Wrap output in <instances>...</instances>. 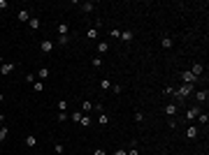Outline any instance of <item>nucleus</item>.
I'll return each mask as SVG.
<instances>
[{
	"label": "nucleus",
	"mask_w": 209,
	"mask_h": 155,
	"mask_svg": "<svg viewBox=\"0 0 209 155\" xmlns=\"http://www.w3.org/2000/svg\"><path fill=\"white\" fill-rule=\"evenodd\" d=\"M191 93H193V86H191V83H183L181 88L174 90V97H177V100H183V97H188Z\"/></svg>",
	"instance_id": "f257e3e1"
},
{
	"label": "nucleus",
	"mask_w": 209,
	"mask_h": 155,
	"mask_svg": "<svg viewBox=\"0 0 209 155\" xmlns=\"http://www.w3.org/2000/svg\"><path fill=\"white\" fill-rule=\"evenodd\" d=\"M12 72H14V62H0V74L2 77H7Z\"/></svg>",
	"instance_id": "f03ea898"
},
{
	"label": "nucleus",
	"mask_w": 209,
	"mask_h": 155,
	"mask_svg": "<svg viewBox=\"0 0 209 155\" xmlns=\"http://www.w3.org/2000/svg\"><path fill=\"white\" fill-rule=\"evenodd\" d=\"M40 49H42V53H51V51H53V42H51V40H44V42L40 44Z\"/></svg>",
	"instance_id": "7ed1b4c3"
},
{
	"label": "nucleus",
	"mask_w": 209,
	"mask_h": 155,
	"mask_svg": "<svg viewBox=\"0 0 209 155\" xmlns=\"http://www.w3.org/2000/svg\"><path fill=\"white\" fill-rule=\"evenodd\" d=\"M181 79H183L186 83H191V86H193V81H195L198 77H195V74L191 72V70H186V72H181Z\"/></svg>",
	"instance_id": "20e7f679"
},
{
	"label": "nucleus",
	"mask_w": 209,
	"mask_h": 155,
	"mask_svg": "<svg viewBox=\"0 0 209 155\" xmlns=\"http://www.w3.org/2000/svg\"><path fill=\"white\" fill-rule=\"evenodd\" d=\"M177 111H179V107H177L174 102L165 104V114H167V116H177Z\"/></svg>",
	"instance_id": "39448f33"
},
{
	"label": "nucleus",
	"mask_w": 209,
	"mask_h": 155,
	"mask_svg": "<svg viewBox=\"0 0 209 155\" xmlns=\"http://www.w3.org/2000/svg\"><path fill=\"white\" fill-rule=\"evenodd\" d=\"M160 47H163V49H172V47H174L172 37H167V35H165V37H163V40H160Z\"/></svg>",
	"instance_id": "423d86ee"
},
{
	"label": "nucleus",
	"mask_w": 209,
	"mask_h": 155,
	"mask_svg": "<svg viewBox=\"0 0 209 155\" xmlns=\"http://www.w3.org/2000/svg\"><path fill=\"white\" fill-rule=\"evenodd\" d=\"M19 21H21V23H28V21H30V12H28V9H21L19 12Z\"/></svg>",
	"instance_id": "0eeeda50"
},
{
	"label": "nucleus",
	"mask_w": 209,
	"mask_h": 155,
	"mask_svg": "<svg viewBox=\"0 0 209 155\" xmlns=\"http://www.w3.org/2000/svg\"><path fill=\"white\" fill-rule=\"evenodd\" d=\"M89 111H93V102L84 100V102H81V114H89Z\"/></svg>",
	"instance_id": "6e6552de"
},
{
	"label": "nucleus",
	"mask_w": 209,
	"mask_h": 155,
	"mask_svg": "<svg viewBox=\"0 0 209 155\" xmlns=\"http://www.w3.org/2000/svg\"><path fill=\"white\" fill-rule=\"evenodd\" d=\"M26 146H28V148H35V146H37V137L28 134V137H26Z\"/></svg>",
	"instance_id": "1a4fd4ad"
},
{
	"label": "nucleus",
	"mask_w": 209,
	"mask_h": 155,
	"mask_svg": "<svg viewBox=\"0 0 209 155\" xmlns=\"http://www.w3.org/2000/svg\"><path fill=\"white\" fill-rule=\"evenodd\" d=\"M198 114H200V107H193L186 111V118H198Z\"/></svg>",
	"instance_id": "9d476101"
},
{
	"label": "nucleus",
	"mask_w": 209,
	"mask_h": 155,
	"mask_svg": "<svg viewBox=\"0 0 209 155\" xmlns=\"http://www.w3.org/2000/svg\"><path fill=\"white\" fill-rule=\"evenodd\" d=\"M28 28H30V30H37V28H40V19L30 16V21H28Z\"/></svg>",
	"instance_id": "9b49d317"
},
{
	"label": "nucleus",
	"mask_w": 209,
	"mask_h": 155,
	"mask_svg": "<svg viewBox=\"0 0 209 155\" xmlns=\"http://www.w3.org/2000/svg\"><path fill=\"white\" fill-rule=\"evenodd\" d=\"M195 97H198V102H207L209 93H207V90H198V93H195Z\"/></svg>",
	"instance_id": "f8f14e48"
},
{
	"label": "nucleus",
	"mask_w": 209,
	"mask_h": 155,
	"mask_svg": "<svg viewBox=\"0 0 209 155\" xmlns=\"http://www.w3.org/2000/svg\"><path fill=\"white\" fill-rule=\"evenodd\" d=\"M202 70H204V67H202V65H200V62H195L193 67H191V72H193V74H195V77H200V74H202Z\"/></svg>",
	"instance_id": "ddd939ff"
},
{
	"label": "nucleus",
	"mask_w": 209,
	"mask_h": 155,
	"mask_svg": "<svg viewBox=\"0 0 209 155\" xmlns=\"http://www.w3.org/2000/svg\"><path fill=\"white\" fill-rule=\"evenodd\" d=\"M98 51L100 53H107V51H109V44H107V42H98Z\"/></svg>",
	"instance_id": "4468645a"
},
{
	"label": "nucleus",
	"mask_w": 209,
	"mask_h": 155,
	"mask_svg": "<svg viewBox=\"0 0 209 155\" xmlns=\"http://www.w3.org/2000/svg\"><path fill=\"white\" fill-rule=\"evenodd\" d=\"M186 137H188V139H195V137H198V127H188L186 130Z\"/></svg>",
	"instance_id": "2eb2a0df"
},
{
	"label": "nucleus",
	"mask_w": 209,
	"mask_h": 155,
	"mask_svg": "<svg viewBox=\"0 0 209 155\" xmlns=\"http://www.w3.org/2000/svg\"><path fill=\"white\" fill-rule=\"evenodd\" d=\"M100 88H102V90H109V88H112V81H109V79H100Z\"/></svg>",
	"instance_id": "dca6fc26"
},
{
	"label": "nucleus",
	"mask_w": 209,
	"mask_h": 155,
	"mask_svg": "<svg viewBox=\"0 0 209 155\" xmlns=\"http://www.w3.org/2000/svg\"><path fill=\"white\" fill-rule=\"evenodd\" d=\"M86 37H89V40H98V28H89Z\"/></svg>",
	"instance_id": "f3484780"
},
{
	"label": "nucleus",
	"mask_w": 209,
	"mask_h": 155,
	"mask_svg": "<svg viewBox=\"0 0 209 155\" xmlns=\"http://www.w3.org/2000/svg\"><path fill=\"white\" fill-rule=\"evenodd\" d=\"M7 134H10V130H7L5 125H2V127H0V144H2V141L7 139Z\"/></svg>",
	"instance_id": "a211bd4d"
},
{
	"label": "nucleus",
	"mask_w": 209,
	"mask_h": 155,
	"mask_svg": "<svg viewBox=\"0 0 209 155\" xmlns=\"http://www.w3.org/2000/svg\"><path fill=\"white\" fill-rule=\"evenodd\" d=\"M198 120H200L202 125H207V123H209V116L204 114V111H200V114H198Z\"/></svg>",
	"instance_id": "6ab92c4d"
},
{
	"label": "nucleus",
	"mask_w": 209,
	"mask_h": 155,
	"mask_svg": "<svg viewBox=\"0 0 209 155\" xmlns=\"http://www.w3.org/2000/svg\"><path fill=\"white\" fill-rule=\"evenodd\" d=\"M58 32H61V35H68V32H70V26H68V23H61V26H58Z\"/></svg>",
	"instance_id": "aec40b11"
},
{
	"label": "nucleus",
	"mask_w": 209,
	"mask_h": 155,
	"mask_svg": "<svg viewBox=\"0 0 209 155\" xmlns=\"http://www.w3.org/2000/svg\"><path fill=\"white\" fill-rule=\"evenodd\" d=\"M33 90H35V93H42V90H44V83H42V81H35V83H33Z\"/></svg>",
	"instance_id": "412c9836"
},
{
	"label": "nucleus",
	"mask_w": 209,
	"mask_h": 155,
	"mask_svg": "<svg viewBox=\"0 0 209 155\" xmlns=\"http://www.w3.org/2000/svg\"><path fill=\"white\" fill-rule=\"evenodd\" d=\"M37 77H40V79H47V77H49V67H40Z\"/></svg>",
	"instance_id": "4be33fe9"
},
{
	"label": "nucleus",
	"mask_w": 209,
	"mask_h": 155,
	"mask_svg": "<svg viewBox=\"0 0 209 155\" xmlns=\"http://www.w3.org/2000/svg\"><path fill=\"white\" fill-rule=\"evenodd\" d=\"M81 9L84 12H93L95 7H93V2H81Z\"/></svg>",
	"instance_id": "5701e85b"
},
{
	"label": "nucleus",
	"mask_w": 209,
	"mask_h": 155,
	"mask_svg": "<svg viewBox=\"0 0 209 155\" xmlns=\"http://www.w3.org/2000/svg\"><path fill=\"white\" fill-rule=\"evenodd\" d=\"M121 40H123V42H130V40H132V32H130V30L121 32Z\"/></svg>",
	"instance_id": "b1692460"
},
{
	"label": "nucleus",
	"mask_w": 209,
	"mask_h": 155,
	"mask_svg": "<svg viewBox=\"0 0 209 155\" xmlns=\"http://www.w3.org/2000/svg\"><path fill=\"white\" fill-rule=\"evenodd\" d=\"M68 118H70V116L65 114V111H61V114L56 116V120H58V123H65V120H68Z\"/></svg>",
	"instance_id": "393cba45"
},
{
	"label": "nucleus",
	"mask_w": 209,
	"mask_h": 155,
	"mask_svg": "<svg viewBox=\"0 0 209 155\" xmlns=\"http://www.w3.org/2000/svg\"><path fill=\"white\" fill-rule=\"evenodd\" d=\"M98 123H100V125H107V123H109V116H107V114H100Z\"/></svg>",
	"instance_id": "a878e982"
},
{
	"label": "nucleus",
	"mask_w": 209,
	"mask_h": 155,
	"mask_svg": "<svg viewBox=\"0 0 209 155\" xmlns=\"http://www.w3.org/2000/svg\"><path fill=\"white\" fill-rule=\"evenodd\" d=\"M79 123H81L84 127H89V125H91V118H89V116H86V114H84V116H81V120H79Z\"/></svg>",
	"instance_id": "bb28decb"
},
{
	"label": "nucleus",
	"mask_w": 209,
	"mask_h": 155,
	"mask_svg": "<svg viewBox=\"0 0 209 155\" xmlns=\"http://www.w3.org/2000/svg\"><path fill=\"white\" fill-rule=\"evenodd\" d=\"M81 116H84V114H81V111H74V114H72V116H70V118H72V120H74V123H79V120H81Z\"/></svg>",
	"instance_id": "cd10ccee"
},
{
	"label": "nucleus",
	"mask_w": 209,
	"mask_h": 155,
	"mask_svg": "<svg viewBox=\"0 0 209 155\" xmlns=\"http://www.w3.org/2000/svg\"><path fill=\"white\" fill-rule=\"evenodd\" d=\"M68 42H70V35H61L58 37V44H68Z\"/></svg>",
	"instance_id": "c85d7f7f"
},
{
	"label": "nucleus",
	"mask_w": 209,
	"mask_h": 155,
	"mask_svg": "<svg viewBox=\"0 0 209 155\" xmlns=\"http://www.w3.org/2000/svg\"><path fill=\"white\" fill-rule=\"evenodd\" d=\"M58 109H61V111H65V109H68V102H65V100H58Z\"/></svg>",
	"instance_id": "c756f323"
},
{
	"label": "nucleus",
	"mask_w": 209,
	"mask_h": 155,
	"mask_svg": "<svg viewBox=\"0 0 209 155\" xmlns=\"http://www.w3.org/2000/svg\"><path fill=\"white\" fill-rule=\"evenodd\" d=\"M163 93H165V95H174V88L172 86H165V88H163Z\"/></svg>",
	"instance_id": "7c9ffc66"
},
{
	"label": "nucleus",
	"mask_w": 209,
	"mask_h": 155,
	"mask_svg": "<svg viewBox=\"0 0 209 155\" xmlns=\"http://www.w3.org/2000/svg\"><path fill=\"white\" fill-rule=\"evenodd\" d=\"M53 148H56V153H58V155H63V150H65V146H63V144H56Z\"/></svg>",
	"instance_id": "2f4dec72"
},
{
	"label": "nucleus",
	"mask_w": 209,
	"mask_h": 155,
	"mask_svg": "<svg viewBox=\"0 0 209 155\" xmlns=\"http://www.w3.org/2000/svg\"><path fill=\"white\" fill-rule=\"evenodd\" d=\"M135 120H137V123H142V120H144V114H142V111H137V114H135Z\"/></svg>",
	"instance_id": "473e14b6"
},
{
	"label": "nucleus",
	"mask_w": 209,
	"mask_h": 155,
	"mask_svg": "<svg viewBox=\"0 0 209 155\" xmlns=\"http://www.w3.org/2000/svg\"><path fill=\"white\" fill-rule=\"evenodd\" d=\"M93 155H107V153H104L102 148H95V150H93Z\"/></svg>",
	"instance_id": "72a5a7b5"
},
{
	"label": "nucleus",
	"mask_w": 209,
	"mask_h": 155,
	"mask_svg": "<svg viewBox=\"0 0 209 155\" xmlns=\"http://www.w3.org/2000/svg\"><path fill=\"white\" fill-rule=\"evenodd\" d=\"M114 155H128V150H123V148H119V150H116V153Z\"/></svg>",
	"instance_id": "f704fd0d"
},
{
	"label": "nucleus",
	"mask_w": 209,
	"mask_h": 155,
	"mask_svg": "<svg viewBox=\"0 0 209 155\" xmlns=\"http://www.w3.org/2000/svg\"><path fill=\"white\" fill-rule=\"evenodd\" d=\"M0 9H7V0H0Z\"/></svg>",
	"instance_id": "c9c22d12"
},
{
	"label": "nucleus",
	"mask_w": 209,
	"mask_h": 155,
	"mask_svg": "<svg viewBox=\"0 0 209 155\" xmlns=\"http://www.w3.org/2000/svg\"><path fill=\"white\" fill-rule=\"evenodd\" d=\"M128 155H140V153H137V148H130V150H128Z\"/></svg>",
	"instance_id": "e433bc0d"
},
{
	"label": "nucleus",
	"mask_w": 209,
	"mask_h": 155,
	"mask_svg": "<svg viewBox=\"0 0 209 155\" xmlns=\"http://www.w3.org/2000/svg\"><path fill=\"white\" fill-rule=\"evenodd\" d=\"M2 100H5V97H2V93H0V102H2Z\"/></svg>",
	"instance_id": "4c0bfd02"
}]
</instances>
